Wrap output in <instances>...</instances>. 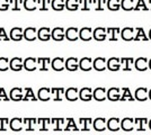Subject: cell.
I'll use <instances>...</instances> for the list:
<instances>
[{
	"instance_id": "cell-1",
	"label": "cell",
	"mask_w": 151,
	"mask_h": 135,
	"mask_svg": "<svg viewBox=\"0 0 151 135\" xmlns=\"http://www.w3.org/2000/svg\"><path fill=\"white\" fill-rule=\"evenodd\" d=\"M106 127L111 132H119L121 129V119L117 117H112L106 121Z\"/></svg>"
},
{
	"instance_id": "cell-2",
	"label": "cell",
	"mask_w": 151,
	"mask_h": 135,
	"mask_svg": "<svg viewBox=\"0 0 151 135\" xmlns=\"http://www.w3.org/2000/svg\"><path fill=\"white\" fill-rule=\"evenodd\" d=\"M65 89L63 87H52L51 88V98H53L54 101H61L64 97Z\"/></svg>"
},
{
	"instance_id": "cell-3",
	"label": "cell",
	"mask_w": 151,
	"mask_h": 135,
	"mask_svg": "<svg viewBox=\"0 0 151 135\" xmlns=\"http://www.w3.org/2000/svg\"><path fill=\"white\" fill-rule=\"evenodd\" d=\"M64 97L69 101H76L79 99V89L77 87H70L64 91Z\"/></svg>"
},
{
	"instance_id": "cell-4",
	"label": "cell",
	"mask_w": 151,
	"mask_h": 135,
	"mask_svg": "<svg viewBox=\"0 0 151 135\" xmlns=\"http://www.w3.org/2000/svg\"><path fill=\"white\" fill-rule=\"evenodd\" d=\"M106 88L105 87H97L93 89V98L97 101H104L106 100Z\"/></svg>"
},
{
	"instance_id": "cell-5",
	"label": "cell",
	"mask_w": 151,
	"mask_h": 135,
	"mask_svg": "<svg viewBox=\"0 0 151 135\" xmlns=\"http://www.w3.org/2000/svg\"><path fill=\"white\" fill-rule=\"evenodd\" d=\"M121 88L119 87H112L106 91V98L111 101H117L120 100Z\"/></svg>"
},
{
	"instance_id": "cell-6",
	"label": "cell",
	"mask_w": 151,
	"mask_h": 135,
	"mask_svg": "<svg viewBox=\"0 0 151 135\" xmlns=\"http://www.w3.org/2000/svg\"><path fill=\"white\" fill-rule=\"evenodd\" d=\"M24 89L20 87H14L9 92V99H12L14 101H22L23 96H24Z\"/></svg>"
},
{
	"instance_id": "cell-7",
	"label": "cell",
	"mask_w": 151,
	"mask_h": 135,
	"mask_svg": "<svg viewBox=\"0 0 151 135\" xmlns=\"http://www.w3.org/2000/svg\"><path fill=\"white\" fill-rule=\"evenodd\" d=\"M79 99L82 101H90L93 99V88L90 87H83L79 90Z\"/></svg>"
},
{
	"instance_id": "cell-8",
	"label": "cell",
	"mask_w": 151,
	"mask_h": 135,
	"mask_svg": "<svg viewBox=\"0 0 151 135\" xmlns=\"http://www.w3.org/2000/svg\"><path fill=\"white\" fill-rule=\"evenodd\" d=\"M23 69L29 71V72L35 71L37 69V60L34 58H27L23 61Z\"/></svg>"
},
{
	"instance_id": "cell-9",
	"label": "cell",
	"mask_w": 151,
	"mask_h": 135,
	"mask_svg": "<svg viewBox=\"0 0 151 135\" xmlns=\"http://www.w3.org/2000/svg\"><path fill=\"white\" fill-rule=\"evenodd\" d=\"M93 129L96 132H104L106 127V119L104 117H98L93 121Z\"/></svg>"
},
{
	"instance_id": "cell-10",
	"label": "cell",
	"mask_w": 151,
	"mask_h": 135,
	"mask_svg": "<svg viewBox=\"0 0 151 135\" xmlns=\"http://www.w3.org/2000/svg\"><path fill=\"white\" fill-rule=\"evenodd\" d=\"M134 99L138 101H145L148 99V88L147 87H139L134 92Z\"/></svg>"
},
{
	"instance_id": "cell-11",
	"label": "cell",
	"mask_w": 151,
	"mask_h": 135,
	"mask_svg": "<svg viewBox=\"0 0 151 135\" xmlns=\"http://www.w3.org/2000/svg\"><path fill=\"white\" fill-rule=\"evenodd\" d=\"M37 99L42 101H49L51 99V88L49 87H42L37 91Z\"/></svg>"
},
{
	"instance_id": "cell-12",
	"label": "cell",
	"mask_w": 151,
	"mask_h": 135,
	"mask_svg": "<svg viewBox=\"0 0 151 135\" xmlns=\"http://www.w3.org/2000/svg\"><path fill=\"white\" fill-rule=\"evenodd\" d=\"M64 69H67L68 71H77L79 69V61L76 58H69L67 61H64Z\"/></svg>"
},
{
	"instance_id": "cell-13",
	"label": "cell",
	"mask_w": 151,
	"mask_h": 135,
	"mask_svg": "<svg viewBox=\"0 0 151 135\" xmlns=\"http://www.w3.org/2000/svg\"><path fill=\"white\" fill-rule=\"evenodd\" d=\"M121 129H123L124 132H131L134 129V118L126 117L121 121Z\"/></svg>"
},
{
	"instance_id": "cell-14",
	"label": "cell",
	"mask_w": 151,
	"mask_h": 135,
	"mask_svg": "<svg viewBox=\"0 0 151 135\" xmlns=\"http://www.w3.org/2000/svg\"><path fill=\"white\" fill-rule=\"evenodd\" d=\"M24 127V123L22 118H13L9 121V129H12L13 132H20Z\"/></svg>"
},
{
	"instance_id": "cell-15",
	"label": "cell",
	"mask_w": 151,
	"mask_h": 135,
	"mask_svg": "<svg viewBox=\"0 0 151 135\" xmlns=\"http://www.w3.org/2000/svg\"><path fill=\"white\" fill-rule=\"evenodd\" d=\"M120 100L122 101H134V96L132 95L131 90L129 87H123L121 88V96H120Z\"/></svg>"
},
{
	"instance_id": "cell-16",
	"label": "cell",
	"mask_w": 151,
	"mask_h": 135,
	"mask_svg": "<svg viewBox=\"0 0 151 135\" xmlns=\"http://www.w3.org/2000/svg\"><path fill=\"white\" fill-rule=\"evenodd\" d=\"M134 129L138 132H145L148 129V118H134Z\"/></svg>"
},
{
	"instance_id": "cell-17",
	"label": "cell",
	"mask_w": 151,
	"mask_h": 135,
	"mask_svg": "<svg viewBox=\"0 0 151 135\" xmlns=\"http://www.w3.org/2000/svg\"><path fill=\"white\" fill-rule=\"evenodd\" d=\"M106 66L109 71H119L121 69V61L117 58H111L106 62Z\"/></svg>"
},
{
	"instance_id": "cell-18",
	"label": "cell",
	"mask_w": 151,
	"mask_h": 135,
	"mask_svg": "<svg viewBox=\"0 0 151 135\" xmlns=\"http://www.w3.org/2000/svg\"><path fill=\"white\" fill-rule=\"evenodd\" d=\"M79 69L82 71H90L93 69V60L90 58H82L79 61Z\"/></svg>"
},
{
	"instance_id": "cell-19",
	"label": "cell",
	"mask_w": 151,
	"mask_h": 135,
	"mask_svg": "<svg viewBox=\"0 0 151 135\" xmlns=\"http://www.w3.org/2000/svg\"><path fill=\"white\" fill-rule=\"evenodd\" d=\"M79 124H80V129L79 131L82 132H88L93 127V119L91 118H80L79 119Z\"/></svg>"
},
{
	"instance_id": "cell-20",
	"label": "cell",
	"mask_w": 151,
	"mask_h": 135,
	"mask_svg": "<svg viewBox=\"0 0 151 135\" xmlns=\"http://www.w3.org/2000/svg\"><path fill=\"white\" fill-rule=\"evenodd\" d=\"M9 68H10V70L16 71V72L23 70V60L20 58L12 59L9 62Z\"/></svg>"
},
{
	"instance_id": "cell-21",
	"label": "cell",
	"mask_w": 151,
	"mask_h": 135,
	"mask_svg": "<svg viewBox=\"0 0 151 135\" xmlns=\"http://www.w3.org/2000/svg\"><path fill=\"white\" fill-rule=\"evenodd\" d=\"M93 68L96 71H99V72L106 70V60L104 58H97L93 62Z\"/></svg>"
},
{
	"instance_id": "cell-22",
	"label": "cell",
	"mask_w": 151,
	"mask_h": 135,
	"mask_svg": "<svg viewBox=\"0 0 151 135\" xmlns=\"http://www.w3.org/2000/svg\"><path fill=\"white\" fill-rule=\"evenodd\" d=\"M51 66L54 71H63L64 70V60L62 58H55L54 60H52L51 62Z\"/></svg>"
},
{
	"instance_id": "cell-23",
	"label": "cell",
	"mask_w": 151,
	"mask_h": 135,
	"mask_svg": "<svg viewBox=\"0 0 151 135\" xmlns=\"http://www.w3.org/2000/svg\"><path fill=\"white\" fill-rule=\"evenodd\" d=\"M23 123L25 124V129L27 132H33L36 129V125H37L36 118H25L23 119Z\"/></svg>"
},
{
	"instance_id": "cell-24",
	"label": "cell",
	"mask_w": 151,
	"mask_h": 135,
	"mask_svg": "<svg viewBox=\"0 0 151 135\" xmlns=\"http://www.w3.org/2000/svg\"><path fill=\"white\" fill-rule=\"evenodd\" d=\"M134 66L138 71H143L148 70V60L145 58H139L135 62H134Z\"/></svg>"
},
{
	"instance_id": "cell-25",
	"label": "cell",
	"mask_w": 151,
	"mask_h": 135,
	"mask_svg": "<svg viewBox=\"0 0 151 135\" xmlns=\"http://www.w3.org/2000/svg\"><path fill=\"white\" fill-rule=\"evenodd\" d=\"M51 124L54 125L53 129L55 132H60V131H64V124H65V119L64 118H53L51 119Z\"/></svg>"
},
{
	"instance_id": "cell-26",
	"label": "cell",
	"mask_w": 151,
	"mask_h": 135,
	"mask_svg": "<svg viewBox=\"0 0 151 135\" xmlns=\"http://www.w3.org/2000/svg\"><path fill=\"white\" fill-rule=\"evenodd\" d=\"M65 126H64V131L65 132H78L79 131V127L77 126L75 119L73 118H68L65 119Z\"/></svg>"
},
{
	"instance_id": "cell-27",
	"label": "cell",
	"mask_w": 151,
	"mask_h": 135,
	"mask_svg": "<svg viewBox=\"0 0 151 135\" xmlns=\"http://www.w3.org/2000/svg\"><path fill=\"white\" fill-rule=\"evenodd\" d=\"M24 91H25V94H24V96H23V100H24V101H27V100L36 101V100H37V97L34 95L33 89H32L31 87H25V88H24Z\"/></svg>"
},
{
	"instance_id": "cell-28",
	"label": "cell",
	"mask_w": 151,
	"mask_h": 135,
	"mask_svg": "<svg viewBox=\"0 0 151 135\" xmlns=\"http://www.w3.org/2000/svg\"><path fill=\"white\" fill-rule=\"evenodd\" d=\"M51 64V61L49 58H40L37 59V66L41 71H47Z\"/></svg>"
},
{
	"instance_id": "cell-29",
	"label": "cell",
	"mask_w": 151,
	"mask_h": 135,
	"mask_svg": "<svg viewBox=\"0 0 151 135\" xmlns=\"http://www.w3.org/2000/svg\"><path fill=\"white\" fill-rule=\"evenodd\" d=\"M51 124L50 118H38L37 125H40V131L44 132V131H49V126Z\"/></svg>"
},
{
	"instance_id": "cell-30",
	"label": "cell",
	"mask_w": 151,
	"mask_h": 135,
	"mask_svg": "<svg viewBox=\"0 0 151 135\" xmlns=\"http://www.w3.org/2000/svg\"><path fill=\"white\" fill-rule=\"evenodd\" d=\"M121 64H122V70L123 71H131L132 70L133 59L132 58H124L121 60Z\"/></svg>"
},
{
	"instance_id": "cell-31",
	"label": "cell",
	"mask_w": 151,
	"mask_h": 135,
	"mask_svg": "<svg viewBox=\"0 0 151 135\" xmlns=\"http://www.w3.org/2000/svg\"><path fill=\"white\" fill-rule=\"evenodd\" d=\"M24 37H25L27 41H34L36 39V31L35 28H27L24 33Z\"/></svg>"
},
{
	"instance_id": "cell-32",
	"label": "cell",
	"mask_w": 151,
	"mask_h": 135,
	"mask_svg": "<svg viewBox=\"0 0 151 135\" xmlns=\"http://www.w3.org/2000/svg\"><path fill=\"white\" fill-rule=\"evenodd\" d=\"M37 36L40 39H42V41H47V39H50V31H49V28H41L37 33Z\"/></svg>"
},
{
	"instance_id": "cell-33",
	"label": "cell",
	"mask_w": 151,
	"mask_h": 135,
	"mask_svg": "<svg viewBox=\"0 0 151 135\" xmlns=\"http://www.w3.org/2000/svg\"><path fill=\"white\" fill-rule=\"evenodd\" d=\"M10 37L14 39V41H20L22 37H23V33H22V29L20 28H14L10 32Z\"/></svg>"
},
{
	"instance_id": "cell-34",
	"label": "cell",
	"mask_w": 151,
	"mask_h": 135,
	"mask_svg": "<svg viewBox=\"0 0 151 135\" xmlns=\"http://www.w3.org/2000/svg\"><path fill=\"white\" fill-rule=\"evenodd\" d=\"M52 37L55 39V41H61L64 37V34H63L62 28H55L53 33H52Z\"/></svg>"
},
{
	"instance_id": "cell-35",
	"label": "cell",
	"mask_w": 151,
	"mask_h": 135,
	"mask_svg": "<svg viewBox=\"0 0 151 135\" xmlns=\"http://www.w3.org/2000/svg\"><path fill=\"white\" fill-rule=\"evenodd\" d=\"M78 31L76 29V28H69L68 31H67V39H70V41H76V39H78Z\"/></svg>"
},
{
	"instance_id": "cell-36",
	"label": "cell",
	"mask_w": 151,
	"mask_h": 135,
	"mask_svg": "<svg viewBox=\"0 0 151 135\" xmlns=\"http://www.w3.org/2000/svg\"><path fill=\"white\" fill-rule=\"evenodd\" d=\"M9 69V60L7 58H0V71L5 72Z\"/></svg>"
},
{
	"instance_id": "cell-37",
	"label": "cell",
	"mask_w": 151,
	"mask_h": 135,
	"mask_svg": "<svg viewBox=\"0 0 151 135\" xmlns=\"http://www.w3.org/2000/svg\"><path fill=\"white\" fill-rule=\"evenodd\" d=\"M80 37L83 41H89V39H91V31L89 28H83L80 32Z\"/></svg>"
},
{
	"instance_id": "cell-38",
	"label": "cell",
	"mask_w": 151,
	"mask_h": 135,
	"mask_svg": "<svg viewBox=\"0 0 151 135\" xmlns=\"http://www.w3.org/2000/svg\"><path fill=\"white\" fill-rule=\"evenodd\" d=\"M8 127H9V119L0 118V132H6Z\"/></svg>"
},
{
	"instance_id": "cell-39",
	"label": "cell",
	"mask_w": 151,
	"mask_h": 135,
	"mask_svg": "<svg viewBox=\"0 0 151 135\" xmlns=\"http://www.w3.org/2000/svg\"><path fill=\"white\" fill-rule=\"evenodd\" d=\"M94 36L96 39H98V41H101V39H105V33H104V31L103 29H96L94 33Z\"/></svg>"
},
{
	"instance_id": "cell-40",
	"label": "cell",
	"mask_w": 151,
	"mask_h": 135,
	"mask_svg": "<svg viewBox=\"0 0 151 135\" xmlns=\"http://www.w3.org/2000/svg\"><path fill=\"white\" fill-rule=\"evenodd\" d=\"M0 100H4V101H8L9 100V97L7 96L6 91L2 87H0Z\"/></svg>"
},
{
	"instance_id": "cell-41",
	"label": "cell",
	"mask_w": 151,
	"mask_h": 135,
	"mask_svg": "<svg viewBox=\"0 0 151 135\" xmlns=\"http://www.w3.org/2000/svg\"><path fill=\"white\" fill-rule=\"evenodd\" d=\"M131 32H132V31L125 29V31L123 32V37H124L125 39H131Z\"/></svg>"
},
{
	"instance_id": "cell-42",
	"label": "cell",
	"mask_w": 151,
	"mask_h": 135,
	"mask_svg": "<svg viewBox=\"0 0 151 135\" xmlns=\"http://www.w3.org/2000/svg\"><path fill=\"white\" fill-rule=\"evenodd\" d=\"M0 32H1V34H0V39H8V37H7L6 35H5V33H4V31H2V29H1V31H0Z\"/></svg>"
},
{
	"instance_id": "cell-43",
	"label": "cell",
	"mask_w": 151,
	"mask_h": 135,
	"mask_svg": "<svg viewBox=\"0 0 151 135\" xmlns=\"http://www.w3.org/2000/svg\"><path fill=\"white\" fill-rule=\"evenodd\" d=\"M148 98L151 100V89H149L148 90Z\"/></svg>"
},
{
	"instance_id": "cell-44",
	"label": "cell",
	"mask_w": 151,
	"mask_h": 135,
	"mask_svg": "<svg viewBox=\"0 0 151 135\" xmlns=\"http://www.w3.org/2000/svg\"><path fill=\"white\" fill-rule=\"evenodd\" d=\"M148 127H149V129L151 131V119L149 121V122H148Z\"/></svg>"
},
{
	"instance_id": "cell-45",
	"label": "cell",
	"mask_w": 151,
	"mask_h": 135,
	"mask_svg": "<svg viewBox=\"0 0 151 135\" xmlns=\"http://www.w3.org/2000/svg\"><path fill=\"white\" fill-rule=\"evenodd\" d=\"M148 66H149V69L151 70V60L149 61V63H148Z\"/></svg>"
},
{
	"instance_id": "cell-46",
	"label": "cell",
	"mask_w": 151,
	"mask_h": 135,
	"mask_svg": "<svg viewBox=\"0 0 151 135\" xmlns=\"http://www.w3.org/2000/svg\"><path fill=\"white\" fill-rule=\"evenodd\" d=\"M150 36H151V34H150Z\"/></svg>"
}]
</instances>
